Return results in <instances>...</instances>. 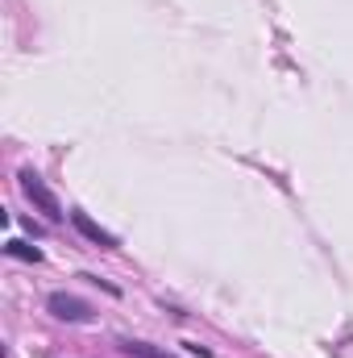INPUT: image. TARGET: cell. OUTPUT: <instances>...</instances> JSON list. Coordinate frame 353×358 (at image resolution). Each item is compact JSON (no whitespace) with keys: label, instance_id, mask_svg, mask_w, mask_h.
Here are the masks:
<instances>
[{"label":"cell","instance_id":"cell-3","mask_svg":"<svg viewBox=\"0 0 353 358\" xmlns=\"http://www.w3.org/2000/svg\"><path fill=\"white\" fill-rule=\"evenodd\" d=\"M71 225H75V229H80V234H84L88 242H96V246H104V250H117V246H121V242H117V234H108L104 225H96V221H91L88 213H80V208L71 213Z\"/></svg>","mask_w":353,"mask_h":358},{"label":"cell","instance_id":"cell-1","mask_svg":"<svg viewBox=\"0 0 353 358\" xmlns=\"http://www.w3.org/2000/svg\"><path fill=\"white\" fill-rule=\"evenodd\" d=\"M17 183H21L25 200H29V204H33L38 213H46L50 221H63V204H59V196H54V192L46 187V179L38 176V171H29V167H25V171L17 176Z\"/></svg>","mask_w":353,"mask_h":358},{"label":"cell","instance_id":"cell-6","mask_svg":"<svg viewBox=\"0 0 353 358\" xmlns=\"http://www.w3.org/2000/svg\"><path fill=\"white\" fill-rule=\"evenodd\" d=\"M187 355H195V358H212V350H208V346H200V342H187Z\"/></svg>","mask_w":353,"mask_h":358},{"label":"cell","instance_id":"cell-4","mask_svg":"<svg viewBox=\"0 0 353 358\" xmlns=\"http://www.w3.org/2000/svg\"><path fill=\"white\" fill-rule=\"evenodd\" d=\"M121 355H129V358H175L171 350H158V346H150V342H133V338L121 342Z\"/></svg>","mask_w":353,"mask_h":358},{"label":"cell","instance_id":"cell-2","mask_svg":"<svg viewBox=\"0 0 353 358\" xmlns=\"http://www.w3.org/2000/svg\"><path fill=\"white\" fill-rule=\"evenodd\" d=\"M46 308H50L59 321H71V325H88L91 321V308L80 296H67V292H54V296L46 300Z\"/></svg>","mask_w":353,"mask_h":358},{"label":"cell","instance_id":"cell-5","mask_svg":"<svg viewBox=\"0 0 353 358\" xmlns=\"http://www.w3.org/2000/svg\"><path fill=\"white\" fill-rule=\"evenodd\" d=\"M4 255H8V259H25V263H42V250L29 246V242H21V238H8V242H4Z\"/></svg>","mask_w":353,"mask_h":358}]
</instances>
